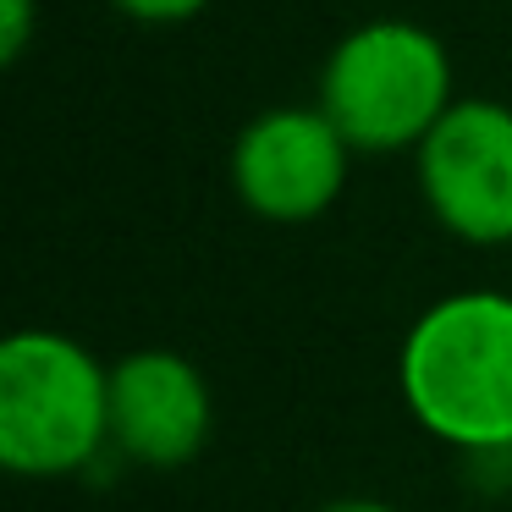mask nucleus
Here are the masks:
<instances>
[{
	"instance_id": "f257e3e1",
	"label": "nucleus",
	"mask_w": 512,
	"mask_h": 512,
	"mask_svg": "<svg viewBox=\"0 0 512 512\" xmlns=\"http://www.w3.org/2000/svg\"><path fill=\"white\" fill-rule=\"evenodd\" d=\"M397 391L424 435L468 457H512V292L435 298L402 336Z\"/></svg>"
},
{
	"instance_id": "20e7f679",
	"label": "nucleus",
	"mask_w": 512,
	"mask_h": 512,
	"mask_svg": "<svg viewBox=\"0 0 512 512\" xmlns=\"http://www.w3.org/2000/svg\"><path fill=\"white\" fill-rule=\"evenodd\" d=\"M424 210L468 248H512V105L457 100L413 149Z\"/></svg>"
},
{
	"instance_id": "6e6552de",
	"label": "nucleus",
	"mask_w": 512,
	"mask_h": 512,
	"mask_svg": "<svg viewBox=\"0 0 512 512\" xmlns=\"http://www.w3.org/2000/svg\"><path fill=\"white\" fill-rule=\"evenodd\" d=\"M122 17H133V23H149V28H171V23H188V17H199L210 0H111Z\"/></svg>"
},
{
	"instance_id": "7ed1b4c3",
	"label": "nucleus",
	"mask_w": 512,
	"mask_h": 512,
	"mask_svg": "<svg viewBox=\"0 0 512 512\" xmlns=\"http://www.w3.org/2000/svg\"><path fill=\"white\" fill-rule=\"evenodd\" d=\"M320 105L358 155H402L457 105V78L441 34L408 17L358 23L320 67Z\"/></svg>"
},
{
	"instance_id": "0eeeda50",
	"label": "nucleus",
	"mask_w": 512,
	"mask_h": 512,
	"mask_svg": "<svg viewBox=\"0 0 512 512\" xmlns=\"http://www.w3.org/2000/svg\"><path fill=\"white\" fill-rule=\"evenodd\" d=\"M39 0H0V61H17L34 39Z\"/></svg>"
},
{
	"instance_id": "f03ea898",
	"label": "nucleus",
	"mask_w": 512,
	"mask_h": 512,
	"mask_svg": "<svg viewBox=\"0 0 512 512\" xmlns=\"http://www.w3.org/2000/svg\"><path fill=\"white\" fill-rule=\"evenodd\" d=\"M111 446V369L67 331L0 342V463L23 479L83 474Z\"/></svg>"
},
{
	"instance_id": "39448f33",
	"label": "nucleus",
	"mask_w": 512,
	"mask_h": 512,
	"mask_svg": "<svg viewBox=\"0 0 512 512\" xmlns=\"http://www.w3.org/2000/svg\"><path fill=\"white\" fill-rule=\"evenodd\" d=\"M358 149L320 105H270L237 133L232 188L248 215L276 226H309L342 199Z\"/></svg>"
},
{
	"instance_id": "423d86ee",
	"label": "nucleus",
	"mask_w": 512,
	"mask_h": 512,
	"mask_svg": "<svg viewBox=\"0 0 512 512\" xmlns=\"http://www.w3.org/2000/svg\"><path fill=\"white\" fill-rule=\"evenodd\" d=\"M215 430L210 380L171 347H144L111 364V446L127 463L182 468Z\"/></svg>"
},
{
	"instance_id": "9d476101",
	"label": "nucleus",
	"mask_w": 512,
	"mask_h": 512,
	"mask_svg": "<svg viewBox=\"0 0 512 512\" xmlns=\"http://www.w3.org/2000/svg\"><path fill=\"white\" fill-rule=\"evenodd\" d=\"M507 463H512V457H507Z\"/></svg>"
},
{
	"instance_id": "1a4fd4ad",
	"label": "nucleus",
	"mask_w": 512,
	"mask_h": 512,
	"mask_svg": "<svg viewBox=\"0 0 512 512\" xmlns=\"http://www.w3.org/2000/svg\"><path fill=\"white\" fill-rule=\"evenodd\" d=\"M325 512H397L391 501H375V496H347V501H331Z\"/></svg>"
}]
</instances>
